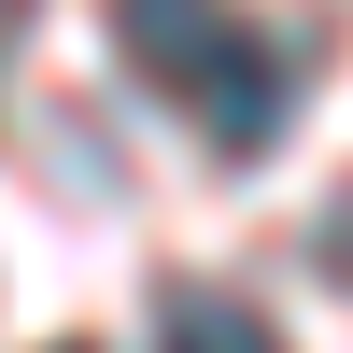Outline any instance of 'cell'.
I'll return each mask as SVG.
<instances>
[{"instance_id":"cell-4","label":"cell","mask_w":353,"mask_h":353,"mask_svg":"<svg viewBox=\"0 0 353 353\" xmlns=\"http://www.w3.org/2000/svg\"><path fill=\"white\" fill-rule=\"evenodd\" d=\"M325 254H339V269H353V198H339V212H325Z\"/></svg>"},{"instance_id":"cell-2","label":"cell","mask_w":353,"mask_h":353,"mask_svg":"<svg viewBox=\"0 0 353 353\" xmlns=\"http://www.w3.org/2000/svg\"><path fill=\"white\" fill-rule=\"evenodd\" d=\"M113 43H128V71H141V85L198 99V71L241 43V14H226V0H113Z\"/></svg>"},{"instance_id":"cell-3","label":"cell","mask_w":353,"mask_h":353,"mask_svg":"<svg viewBox=\"0 0 353 353\" xmlns=\"http://www.w3.org/2000/svg\"><path fill=\"white\" fill-rule=\"evenodd\" d=\"M156 353H283V325H269L254 297H226V283H170Z\"/></svg>"},{"instance_id":"cell-1","label":"cell","mask_w":353,"mask_h":353,"mask_svg":"<svg viewBox=\"0 0 353 353\" xmlns=\"http://www.w3.org/2000/svg\"><path fill=\"white\" fill-rule=\"evenodd\" d=\"M184 113L212 128V156H254V141H283V128H297V57L241 28V43L198 71V99H184Z\"/></svg>"}]
</instances>
